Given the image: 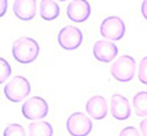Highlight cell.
I'll return each instance as SVG.
<instances>
[{"label":"cell","mask_w":147,"mask_h":136,"mask_svg":"<svg viewBox=\"0 0 147 136\" xmlns=\"http://www.w3.org/2000/svg\"><path fill=\"white\" fill-rule=\"evenodd\" d=\"M39 43L30 36H22L12 44V55L16 62L22 64H30L35 62L39 56Z\"/></svg>","instance_id":"cell-1"},{"label":"cell","mask_w":147,"mask_h":136,"mask_svg":"<svg viewBox=\"0 0 147 136\" xmlns=\"http://www.w3.org/2000/svg\"><path fill=\"white\" fill-rule=\"evenodd\" d=\"M136 63L135 59L130 55H122L118 58L111 66V75L112 78L120 83L131 82L135 76Z\"/></svg>","instance_id":"cell-2"},{"label":"cell","mask_w":147,"mask_h":136,"mask_svg":"<svg viewBox=\"0 0 147 136\" xmlns=\"http://www.w3.org/2000/svg\"><path fill=\"white\" fill-rule=\"evenodd\" d=\"M4 95L12 103H20L31 93V84L24 76H15L4 86Z\"/></svg>","instance_id":"cell-3"},{"label":"cell","mask_w":147,"mask_h":136,"mask_svg":"<svg viewBox=\"0 0 147 136\" xmlns=\"http://www.w3.org/2000/svg\"><path fill=\"white\" fill-rule=\"evenodd\" d=\"M50 108L47 101L40 96H32L30 99L23 103L22 105V113L23 116L28 120L36 121V120H42L48 115Z\"/></svg>","instance_id":"cell-4"},{"label":"cell","mask_w":147,"mask_h":136,"mask_svg":"<svg viewBox=\"0 0 147 136\" xmlns=\"http://www.w3.org/2000/svg\"><path fill=\"white\" fill-rule=\"evenodd\" d=\"M99 31L105 39L116 42L123 39L126 33V24L119 16H109L100 23Z\"/></svg>","instance_id":"cell-5"},{"label":"cell","mask_w":147,"mask_h":136,"mask_svg":"<svg viewBox=\"0 0 147 136\" xmlns=\"http://www.w3.org/2000/svg\"><path fill=\"white\" fill-rule=\"evenodd\" d=\"M66 127L71 136H88L92 131V121L86 113L74 112L67 119Z\"/></svg>","instance_id":"cell-6"},{"label":"cell","mask_w":147,"mask_h":136,"mask_svg":"<svg viewBox=\"0 0 147 136\" xmlns=\"http://www.w3.org/2000/svg\"><path fill=\"white\" fill-rule=\"evenodd\" d=\"M83 42V33L78 27L67 25L63 27L58 33V43L66 51H74L79 48Z\"/></svg>","instance_id":"cell-7"},{"label":"cell","mask_w":147,"mask_h":136,"mask_svg":"<svg viewBox=\"0 0 147 136\" xmlns=\"http://www.w3.org/2000/svg\"><path fill=\"white\" fill-rule=\"evenodd\" d=\"M92 54L98 62L111 63L118 56V47L111 40H98L92 47Z\"/></svg>","instance_id":"cell-8"},{"label":"cell","mask_w":147,"mask_h":136,"mask_svg":"<svg viewBox=\"0 0 147 136\" xmlns=\"http://www.w3.org/2000/svg\"><path fill=\"white\" fill-rule=\"evenodd\" d=\"M91 15V5L87 0H72L67 5V17L75 23H84Z\"/></svg>","instance_id":"cell-9"},{"label":"cell","mask_w":147,"mask_h":136,"mask_svg":"<svg viewBox=\"0 0 147 136\" xmlns=\"http://www.w3.org/2000/svg\"><path fill=\"white\" fill-rule=\"evenodd\" d=\"M86 112L94 120L105 119L107 116V113H109L107 100L100 95H95V96L90 97L87 103H86Z\"/></svg>","instance_id":"cell-10"},{"label":"cell","mask_w":147,"mask_h":136,"mask_svg":"<svg viewBox=\"0 0 147 136\" xmlns=\"http://www.w3.org/2000/svg\"><path fill=\"white\" fill-rule=\"evenodd\" d=\"M111 115L116 120H127L131 116V104L126 96L115 93L111 96Z\"/></svg>","instance_id":"cell-11"},{"label":"cell","mask_w":147,"mask_h":136,"mask_svg":"<svg viewBox=\"0 0 147 136\" xmlns=\"http://www.w3.org/2000/svg\"><path fill=\"white\" fill-rule=\"evenodd\" d=\"M13 13L18 19L30 21L36 15V0H15Z\"/></svg>","instance_id":"cell-12"},{"label":"cell","mask_w":147,"mask_h":136,"mask_svg":"<svg viewBox=\"0 0 147 136\" xmlns=\"http://www.w3.org/2000/svg\"><path fill=\"white\" fill-rule=\"evenodd\" d=\"M39 13L43 20L51 21L60 15V7L55 0H42L39 4Z\"/></svg>","instance_id":"cell-13"},{"label":"cell","mask_w":147,"mask_h":136,"mask_svg":"<svg viewBox=\"0 0 147 136\" xmlns=\"http://www.w3.org/2000/svg\"><path fill=\"white\" fill-rule=\"evenodd\" d=\"M54 129L48 121L36 120L31 121L28 125V136H52Z\"/></svg>","instance_id":"cell-14"},{"label":"cell","mask_w":147,"mask_h":136,"mask_svg":"<svg viewBox=\"0 0 147 136\" xmlns=\"http://www.w3.org/2000/svg\"><path fill=\"white\" fill-rule=\"evenodd\" d=\"M132 107L138 116H147V91H140L132 99Z\"/></svg>","instance_id":"cell-15"},{"label":"cell","mask_w":147,"mask_h":136,"mask_svg":"<svg viewBox=\"0 0 147 136\" xmlns=\"http://www.w3.org/2000/svg\"><path fill=\"white\" fill-rule=\"evenodd\" d=\"M3 136H27V135H26L23 125L18 124V123H11V124H8L4 128Z\"/></svg>","instance_id":"cell-16"},{"label":"cell","mask_w":147,"mask_h":136,"mask_svg":"<svg viewBox=\"0 0 147 136\" xmlns=\"http://www.w3.org/2000/svg\"><path fill=\"white\" fill-rule=\"evenodd\" d=\"M11 72H12V70H11L9 63L4 58H1L0 59V83H1V84L11 76Z\"/></svg>","instance_id":"cell-17"},{"label":"cell","mask_w":147,"mask_h":136,"mask_svg":"<svg viewBox=\"0 0 147 136\" xmlns=\"http://www.w3.org/2000/svg\"><path fill=\"white\" fill-rule=\"evenodd\" d=\"M138 79H139L140 83H143L147 86V56L146 58H142L139 63V67H138Z\"/></svg>","instance_id":"cell-18"},{"label":"cell","mask_w":147,"mask_h":136,"mask_svg":"<svg viewBox=\"0 0 147 136\" xmlns=\"http://www.w3.org/2000/svg\"><path fill=\"white\" fill-rule=\"evenodd\" d=\"M119 136H142V133H140V131H138L135 127H131V125H130V127H126V128L122 129Z\"/></svg>","instance_id":"cell-19"},{"label":"cell","mask_w":147,"mask_h":136,"mask_svg":"<svg viewBox=\"0 0 147 136\" xmlns=\"http://www.w3.org/2000/svg\"><path fill=\"white\" fill-rule=\"evenodd\" d=\"M140 133L142 136H147V119H143V120L140 121Z\"/></svg>","instance_id":"cell-20"},{"label":"cell","mask_w":147,"mask_h":136,"mask_svg":"<svg viewBox=\"0 0 147 136\" xmlns=\"http://www.w3.org/2000/svg\"><path fill=\"white\" fill-rule=\"evenodd\" d=\"M140 11H142V15H143V17L147 20V0H143V1H142Z\"/></svg>","instance_id":"cell-21"},{"label":"cell","mask_w":147,"mask_h":136,"mask_svg":"<svg viewBox=\"0 0 147 136\" xmlns=\"http://www.w3.org/2000/svg\"><path fill=\"white\" fill-rule=\"evenodd\" d=\"M7 0H1V9H0V16H4L7 12Z\"/></svg>","instance_id":"cell-22"},{"label":"cell","mask_w":147,"mask_h":136,"mask_svg":"<svg viewBox=\"0 0 147 136\" xmlns=\"http://www.w3.org/2000/svg\"><path fill=\"white\" fill-rule=\"evenodd\" d=\"M58 1H66V0H58Z\"/></svg>","instance_id":"cell-23"}]
</instances>
